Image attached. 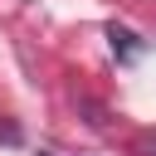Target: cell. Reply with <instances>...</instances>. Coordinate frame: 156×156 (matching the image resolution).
<instances>
[{"label":"cell","instance_id":"6da1fadb","mask_svg":"<svg viewBox=\"0 0 156 156\" xmlns=\"http://www.w3.org/2000/svg\"><path fill=\"white\" fill-rule=\"evenodd\" d=\"M107 34H112V49H117L122 58H136V49H141V44H136V34H132V29H117V24H112Z\"/></svg>","mask_w":156,"mask_h":156},{"label":"cell","instance_id":"7a4b0ae2","mask_svg":"<svg viewBox=\"0 0 156 156\" xmlns=\"http://www.w3.org/2000/svg\"><path fill=\"white\" fill-rule=\"evenodd\" d=\"M0 141H20V132H15L10 122H0Z\"/></svg>","mask_w":156,"mask_h":156}]
</instances>
